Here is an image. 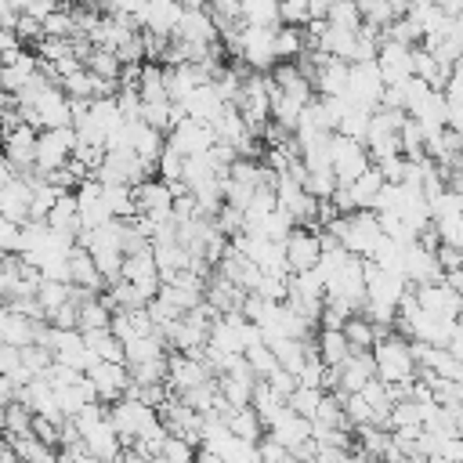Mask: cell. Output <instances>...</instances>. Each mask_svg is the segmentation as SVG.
Listing matches in <instances>:
<instances>
[{"instance_id": "cell-31", "label": "cell", "mask_w": 463, "mask_h": 463, "mask_svg": "<svg viewBox=\"0 0 463 463\" xmlns=\"http://www.w3.org/2000/svg\"><path fill=\"white\" fill-rule=\"evenodd\" d=\"M224 105H228V101L217 94V87H213V83H203V87L184 101L188 116H192V119H203V123H213V119L224 112Z\"/></svg>"}, {"instance_id": "cell-21", "label": "cell", "mask_w": 463, "mask_h": 463, "mask_svg": "<svg viewBox=\"0 0 463 463\" xmlns=\"http://www.w3.org/2000/svg\"><path fill=\"white\" fill-rule=\"evenodd\" d=\"M36 145H40V130H36V127H29V123H22L18 130H11V134H7L4 156H7V163H14V166L25 174V170H33V166H36Z\"/></svg>"}, {"instance_id": "cell-52", "label": "cell", "mask_w": 463, "mask_h": 463, "mask_svg": "<svg viewBox=\"0 0 463 463\" xmlns=\"http://www.w3.org/2000/svg\"><path fill=\"white\" fill-rule=\"evenodd\" d=\"M40 275H43V279H54V282H72L69 253H47V257L40 260Z\"/></svg>"}, {"instance_id": "cell-61", "label": "cell", "mask_w": 463, "mask_h": 463, "mask_svg": "<svg viewBox=\"0 0 463 463\" xmlns=\"http://www.w3.org/2000/svg\"><path fill=\"white\" fill-rule=\"evenodd\" d=\"M14 4H18V7H22V14H25V11H29V7L36 4V0H14Z\"/></svg>"}, {"instance_id": "cell-45", "label": "cell", "mask_w": 463, "mask_h": 463, "mask_svg": "<svg viewBox=\"0 0 463 463\" xmlns=\"http://www.w3.org/2000/svg\"><path fill=\"white\" fill-rule=\"evenodd\" d=\"M326 22H329V25H340V29H362V25H365L358 0H333Z\"/></svg>"}, {"instance_id": "cell-35", "label": "cell", "mask_w": 463, "mask_h": 463, "mask_svg": "<svg viewBox=\"0 0 463 463\" xmlns=\"http://www.w3.org/2000/svg\"><path fill=\"white\" fill-rule=\"evenodd\" d=\"M87 347L105 362H127V344L112 329H87Z\"/></svg>"}, {"instance_id": "cell-1", "label": "cell", "mask_w": 463, "mask_h": 463, "mask_svg": "<svg viewBox=\"0 0 463 463\" xmlns=\"http://www.w3.org/2000/svg\"><path fill=\"white\" fill-rule=\"evenodd\" d=\"M326 232L336 235L340 246H344L347 253H358V257H369V253L376 250V242L383 239V228H380L376 210H354V213H344V217H336Z\"/></svg>"}, {"instance_id": "cell-59", "label": "cell", "mask_w": 463, "mask_h": 463, "mask_svg": "<svg viewBox=\"0 0 463 463\" xmlns=\"http://www.w3.org/2000/svg\"><path fill=\"white\" fill-rule=\"evenodd\" d=\"M195 463H228L221 452H213V449H199V456H195Z\"/></svg>"}, {"instance_id": "cell-34", "label": "cell", "mask_w": 463, "mask_h": 463, "mask_svg": "<svg viewBox=\"0 0 463 463\" xmlns=\"http://www.w3.org/2000/svg\"><path fill=\"white\" fill-rule=\"evenodd\" d=\"M250 405L260 412L264 427H271V423L289 409V402H286L282 394H275V387H271L268 380H257V391H253V402H250Z\"/></svg>"}, {"instance_id": "cell-33", "label": "cell", "mask_w": 463, "mask_h": 463, "mask_svg": "<svg viewBox=\"0 0 463 463\" xmlns=\"http://www.w3.org/2000/svg\"><path fill=\"white\" fill-rule=\"evenodd\" d=\"M315 344H318V358L326 362V365H344L347 358H351V344H347V333L344 329H322L318 336H315Z\"/></svg>"}, {"instance_id": "cell-3", "label": "cell", "mask_w": 463, "mask_h": 463, "mask_svg": "<svg viewBox=\"0 0 463 463\" xmlns=\"http://www.w3.org/2000/svg\"><path fill=\"white\" fill-rule=\"evenodd\" d=\"M275 29L279 25H253L246 22L242 25V36H239V61L250 65V72H271L275 61H279V51H275Z\"/></svg>"}, {"instance_id": "cell-53", "label": "cell", "mask_w": 463, "mask_h": 463, "mask_svg": "<svg viewBox=\"0 0 463 463\" xmlns=\"http://www.w3.org/2000/svg\"><path fill=\"white\" fill-rule=\"evenodd\" d=\"M326 362L318 358V354H311L307 362H304V369H300V383L304 387H318V391H326Z\"/></svg>"}, {"instance_id": "cell-29", "label": "cell", "mask_w": 463, "mask_h": 463, "mask_svg": "<svg viewBox=\"0 0 463 463\" xmlns=\"http://www.w3.org/2000/svg\"><path fill=\"white\" fill-rule=\"evenodd\" d=\"M412 119H416L427 134L445 130V127H449V94H445V90H430V94L423 98V105L412 112Z\"/></svg>"}, {"instance_id": "cell-12", "label": "cell", "mask_w": 463, "mask_h": 463, "mask_svg": "<svg viewBox=\"0 0 463 463\" xmlns=\"http://www.w3.org/2000/svg\"><path fill=\"white\" fill-rule=\"evenodd\" d=\"M87 376L94 380V387H98V398L101 402H119L123 394H127V387H130V365L127 362H105V358H98L90 369H87Z\"/></svg>"}, {"instance_id": "cell-44", "label": "cell", "mask_w": 463, "mask_h": 463, "mask_svg": "<svg viewBox=\"0 0 463 463\" xmlns=\"http://www.w3.org/2000/svg\"><path fill=\"white\" fill-rule=\"evenodd\" d=\"M246 362L253 365L257 380H268L275 369H282V365H279V354L271 351V344H268V340H264V344H253V347H246Z\"/></svg>"}, {"instance_id": "cell-39", "label": "cell", "mask_w": 463, "mask_h": 463, "mask_svg": "<svg viewBox=\"0 0 463 463\" xmlns=\"http://www.w3.org/2000/svg\"><path fill=\"white\" fill-rule=\"evenodd\" d=\"M33 409L18 398V402H7L4 405V434L7 438H22V434H33Z\"/></svg>"}, {"instance_id": "cell-32", "label": "cell", "mask_w": 463, "mask_h": 463, "mask_svg": "<svg viewBox=\"0 0 463 463\" xmlns=\"http://www.w3.org/2000/svg\"><path fill=\"white\" fill-rule=\"evenodd\" d=\"M47 224L80 239L83 221H80V199H76V192H61V199H58V203H54V210L47 213Z\"/></svg>"}, {"instance_id": "cell-17", "label": "cell", "mask_w": 463, "mask_h": 463, "mask_svg": "<svg viewBox=\"0 0 463 463\" xmlns=\"http://www.w3.org/2000/svg\"><path fill=\"white\" fill-rule=\"evenodd\" d=\"M36 116H40V127L43 130H54V127H72V109H69V94L61 83H51L36 101H33Z\"/></svg>"}, {"instance_id": "cell-40", "label": "cell", "mask_w": 463, "mask_h": 463, "mask_svg": "<svg viewBox=\"0 0 463 463\" xmlns=\"http://www.w3.org/2000/svg\"><path fill=\"white\" fill-rule=\"evenodd\" d=\"M87 69L109 83H119V72H123V58L116 51H101V47H90L87 54Z\"/></svg>"}, {"instance_id": "cell-54", "label": "cell", "mask_w": 463, "mask_h": 463, "mask_svg": "<svg viewBox=\"0 0 463 463\" xmlns=\"http://www.w3.org/2000/svg\"><path fill=\"white\" fill-rule=\"evenodd\" d=\"M0 246L4 253H22V224L18 221H0Z\"/></svg>"}, {"instance_id": "cell-22", "label": "cell", "mask_w": 463, "mask_h": 463, "mask_svg": "<svg viewBox=\"0 0 463 463\" xmlns=\"http://www.w3.org/2000/svg\"><path fill=\"white\" fill-rule=\"evenodd\" d=\"M40 326L43 322H36V318H29V315H22L14 307H4V315H0V340L14 344V347H29V344L40 340Z\"/></svg>"}, {"instance_id": "cell-47", "label": "cell", "mask_w": 463, "mask_h": 463, "mask_svg": "<svg viewBox=\"0 0 463 463\" xmlns=\"http://www.w3.org/2000/svg\"><path fill=\"white\" fill-rule=\"evenodd\" d=\"M315 22L311 0H279V25H307Z\"/></svg>"}, {"instance_id": "cell-13", "label": "cell", "mask_w": 463, "mask_h": 463, "mask_svg": "<svg viewBox=\"0 0 463 463\" xmlns=\"http://www.w3.org/2000/svg\"><path fill=\"white\" fill-rule=\"evenodd\" d=\"M405 279L409 286H427V282H445V268L438 260V250H427L420 239L405 246Z\"/></svg>"}, {"instance_id": "cell-27", "label": "cell", "mask_w": 463, "mask_h": 463, "mask_svg": "<svg viewBox=\"0 0 463 463\" xmlns=\"http://www.w3.org/2000/svg\"><path fill=\"white\" fill-rule=\"evenodd\" d=\"M206 300H210L221 315H232V311H242V304H246V289L235 286L228 275L213 271L210 282H206Z\"/></svg>"}, {"instance_id": "cell-26", "label": "cell", "mask_w": 463, "mask_h": 463, "mask_svg": "<svg viewBox=\"0 0 463 463\" xmlns=\"http://www.w3.org/2000/svg\"><path fill=\"white\" fill-rule=\"evenodd\" d=\"M184 14V4L181 0H148L145 7V18H141V29L148 33H159V36H170L174 40V29Z\"/></svg>"}, {"instance_id": "cell-62", "label": "cell", "mask_w": 463, "mask_h": 463, "mask_svg": "<svg viewBox=\"0 0 463 463\" xmlns=\"http://www.w3.org/2000/svg\"><path fill=\"white\" fill-rule=\"evenodd\" d=\"M58 4H65V0H58Z\"/></svg>"}, {"instance_id": "cell-2", "label": "cell", "mask_w": 463, "mask_h": 463, "mask_svg": "<svg viewBox=\"0 0 463 463\" xmlns=\"http://www.w3.org/2000/svg\"><path fill=\"white\" fill-rule=\"evenodd\" d=\"M373 358H376V376L387 380V383H412L420 376V362L412 354V340L409 336H383L376 340L373 347Z\"/></svg>"}, {"instance_id": "cell-60", "label": "cell", "mask_w": 463, "mask_h": 463, "mask_svg": "<svg viewBox=\"0 0 463 463\" xmlns=\"http://www.w3.org/2000/svg\"><path fill=\"white\" fill-rule=\"evenodd\" d=\"M181 4H184V7H206L210 0H181Z\"/></svg>"}, {"instance_id": "cell-8", "label": "cell", "mask_w": 463, "mask_h": 463, "mask_svg": "<svg viewBox=\"0 0 463 463\" xmlns=\"http://www.w3.org/2000/svg\"><path fill=\"white\" fill-rule=\"evenodd\" d=\"M322 246H326V239H322L318 228H304V224H297V228L289 232V239H286V260H289L293 275H297V271H311V268H318Z\"/></svg>"}, {"instance_id": "cell-42", "label": "cell", "mask_w": 463, "mask_h": 463, "mask_svg": "<svg viewBox=\"0 0 463 463\" xmlns=\"http://www.w3.org/2000/svg\"><path fill=\"white\" fill-rule=\"evenodd\" d=\"M358 7H362V22L369 29H380V33L398 18V11H394L391 0H358Z\"/></svg>"}, {"instance_id": "cell-55", "label": "cell", "mask_w": 463, "mask_h": 463, "mask_svg": "<svg viewBox=\"0 0 463 463\" xmlns=\"http://www.w3.org/2000/svg\"><path fill=\"white\" fill-rule=\"evenodd\" d=\"M268 383L275 387V394H282V398L289 402V394L300 387V376H297V373H289V369H275V373L268 376Z\"/></svg>"}, {"instance_id": "cell-37", "label": "cell", "mask_w": 463, "mask_h": 463, "mask_svg": "<svg viewBox=\"0 0 463 463\" xmlns=\"http://www.w3.org/2000/svg\"><path fill=\"white\" fill-rule=\"evenodd\" d=\"M228 427H232L239 438H246V441H260V438L268 434V427H264V420H260V412H257L253 405L235 409V412L228 416Z\"/></svg>"}, {"instance_id": "cell-56", "label": "cell", "mask_w": 463, "mask_h": 463, "mask_svg": "<svg viewBox=\"0 0 463 463\" xmlns=\"http://www.w3.org/2000/svg\"><path fill=\"white\" fill-rule=\"evenodd\" d=\"M376 166L383 170V177H387V181L402 184V181H405V170H409V159H405V156H387V159H380Z\"/></svg>"}, {"instance_id": "cell-24", "label": "cell", "mask_w": 463, "mask_h": 463, "mask_svg": "<svg viewBox=\"0 0 463 463\" xmlns=\"http://www.w3.org/2000/svg\"><path fill=\"white\" fill-rule=\"evenodd\" d=\"M69 271H72V286H83V289H90V293L109 289V282H105V275H101L94 253H90L87 246H80V242H76V250L69 253Z\"/></svg>"}, {"instance_id": "cell-9", "label": "cell", "mask_w": 463, "mask_h": 463, "mask_svg": "<svg viewBox=\"0 0 463 463\" xmlns=\"http://www.w3.org/2000/svg\"><path fill=\"white\" fill-rule=\"evenodd\" d=\"M213 380V369L206 365V358H195V354H184V351H170V373H166V387L170 394H184L199 383Z\"/></svg>"}, {"instance_id": "cell-57", "label": "cell", "mask_w": 463, "mask_h": 463, "mask_svg": "<svg viewBox=\"0 0 463 463\" xmlns=\"http://www.w3.org/2000/svg\"><path fill=\"white\" fill-rule=\"evenodd\" d=\"M25 365V354H22V347H14V344H4L0 347V373H18Z\"/></svg>"}, {"instance_id": "cell-7", "label": "cell", "mask_w": 463, "mask_h": 463, "mask_svg": "<svg viewBox=\"0 0 463 463\" xmlns=\"http://www.w3.org/2000/svg\"><path fill=\"white\" fill-rule=\"evenodd\" d=\"M383 90H387V80L380 72L376 61H351V83H347V98L362 109H380L383 101Z\"/></svg>"}, {"instance_id": "cell-43", "label": "cell", "mask_w": 463, "mask_h": 463, "mask_svg": "<svg viewBox=\"0 0 463 463\" xmlns=\"http://www.w3.org/2000/svg\"><path fill=\"white\" fill-rule=\"evenodd\" d=\"M402 156L405 159H427V130L412 116L402 127Z\"/></svg>"}, {"instance_id": "cell-20", "label": "cell", "mask_w": 463, "mask_h": 463, "mask_svg": "<svg viewBox=\"0 0 463 463\" xmlns=\"http://www.w3.org/2000/svg\"><path fill=\"white\" fill-rule=\"evenodd\" d=\"M268 434H271L279 445H286L289 452H297L304 441H311V438H315V423H311L307 416H300V412L286 409V412L268 427Z\"/></svg>"}, {"instance_id": "cell-51", "label": "cell", "mask_w": 463, "mask_h": 463, "mask_svg": "<svg viewBox=\"0 0 463 463\" xmlns=\"http://www.w3.org/2000/svg\"><path fill=\"white\" fill-rule=\"evenodd\" d=\"M43 36H65V40L80 36L76 14H72V11H54V14H47V18H43Z\"/></svg>"}, {"instance_id": "cell-11", "label": "cell", "mask_w": 463, "mask_h": 463, "mask_svg": "<svg viewBox=\"0 0 463 463\" xmlns=\"http://www.w3.org/2000/svg\"><path fill=\"white\" fill-rule=\"evenodd\" d=\"M123 279L134 282L148 300L159 297V289H163V271H159V264H156L152 246H148V250H137V253H127V260H123Z\"/></svg>"}, {"instance_id": "cell-18", "label": "cell", "mask_w": 463, "mask_h": 463, "mask_svg": "<svg viewBox=\"0 0 463 463\" xmlns=\"http://www.w3.org/2000/svg\"><path fill=\"white\" fill-rule=\"evenodd\" d=\"M412 54H416V47L398 43V40H383L380 54H376V65H380L383 80L387 83H405L412 76Z\"/></svg>"}, {"instance_id": "cell-16", "label": "cell", "mask_w": 463, "mask_h": 463, "mask_svg": "<svg viewBox=\"0 0 463 463\" xmlns=\"http://www.w3.org/2000/svg\"><path fill=\"white\" fill-rule=\"evenodd\" d=\"M0 213L7 221H18V224L33 221V181L25 174L4 181V188H0Z\"/></svg>"}, {"instance_id": "cell-38", "label": "cell", "mask_w": 463, "mask_h": 463, "mask_svg": "<svg viewBox=\"0 0 463 463\" xmlns=\"http://www.w3.org/2000/svg\"><path fill=\"white\" fill-rule=\"evenodd\" d=\"M105 206H109V210H112V217H119V221L137 217L134 184H105Z\"/></svg>"}, {"instance_id": "cell-19", "label": "cell", "mask_w": 463, "mask_h": 463, "mask_svg": "<svg viewBox=\"0 0 463 463\" xmlns=\"http://www.w3.org/2000/svg\"><path fill=\"white\" fill-rule=\"evenodd\" d=\"M347 83H351V61L347 58H333L322 51V65H318V76H315V90L322 98H344L347 94Z\"/></svg>"}, {"instance_id": "cell-36", "label": "cell", "mask_w": 463, "mask_h": 463, "mask_svg": "<svg viewBox=\"0 0 463 463\" xmlns=\"http://www.w3.org/2000/svg\"><path fill=\"white\" fill-rule=\"evenodd\" d=\"M275 51H279V61H297L307 51L304 25H279L275 29Z\"/></svg>"}, {"instance_id": "cell-58", "label": "cell", "mask_w": 463, "mask_h": 463, "mask_svg": "<svg viewBox=\"0 0 463 463\" xmlns=\"http://www.w3.org/2000/svg\"><path fill=\"white\" fill-rule=\"evenodd\" d=\"M58 463H98L90 452H87V445L80 441V445H65V449H58Z\"/></svg>"}, {"instance_id": "cell-49", "label": "cell", "mask_w": 463, "mask_h": 463, "mask_svg": "<svg viewBox=\"0 0 463 463\" xmlns=\"http://www.w3.org/2000/svg\"><path fill=\"white\" fill-rule=\"evenodd\" d=\"M340 398H344V412H347V420H351V427H362V423H373V405L365 402V394L362 391H354V394H344V391H336Z\"/></svg>"}, {"instance_id": "cell-30", "label": "cell", "mask_w": 463, "mask_h": 463, "mask_svg": "<svg viewBox=\"0 0 463 463\" xmlns=\"http://www.w3.org/2000/svg\"><path fill=\"white\" fill-rule=\"evenodd\" d=\"M387 184V177H383V170L373 163L358 181H351L347 184V192H351V199H354V210H376V199H380V188Z\"/></svg>"}, {"instance_id": "cell-23", "label": "cell", "mask_w": 463, "mask_h": 463, "mask_svg": "<svg viewBox=\"0 0 463 463\" xmlns=\"http://www.w3.org/2000/svg\"><path fill=\"white\" fill-rule=\"evenodd\" d=\"M36 72H40V54L25 47V51H18L11 61H4V69H0V87H4L7 94H18Z\"/></svg>"}, {"instance_id": "cell-4", "label": "cell", "mask_w": 463, "mask_h": 463, "mask_svg": "<svg viewBox=\"0 0 463 463\" xmlns=\"http://www.w3.org/2000/svg\"><path fill=\"white\" fill-rule=\"evenodd\" d=\"M80 145L76 127H54V130H40V145H36V174H54L61 170L72 152Z\"/></svg>"}, {"instance_id": "cell-46", "label": "cell", "mask_w": 463, "mask_h": 463, "mask_svg": "<svg viewBox=\"0 0 463 463\" xmlns=\"http://www.w3.org/2000/svg\"><path fill=\"white\" fill-rule=\"evenodd\" d=\"M184 159H188V156H181V152L166 141V148H163V156H159V166H156V170H159V177H163L166 184L184 181Z\"/></svg>"}, {"instance_id": "cell-5", "label": "cell", "mask_w": 463, "mask_h": 463, "mask_svg": "<svg viewBox=\"0 0 463 463\" xmlns=\"http://www.w3.org/2000/svg\"><path fill=\"white\" fill-rule=\"evenodd\" d=\"M329 159H333V170H336V181H340V184L358 181V177H362V174L373 166V156H369L365 141L347 137V134H333Z\"/></svg>"}, {"instance_id": "cell-6", "label": "cell", "mask_w": 463, "mask_h": 463, "mask_svg": "<svg viewBox=\"0 0 463 463\" xmlns=\"http://www.w3.org/2000/svg\"><path fill=\"white\" fill-rule=\"evenodd\" d=\"M148 163L134 152V148H112V152H105V163L94 170V177L101 181V184H141V181H148Z\"/></svg>"}, {"instance_id": "cell-14", "label": "cell", "mask_w": 463, "mask_h": 463, "mask_svg": "<svg viewBox=\"0 0 463 463\" xmlns=\"http://www.w3.org/2000/svg\"><path fill=\"white\" fill-rule=\"evenodd\" d=\"M170 145L181 156H203V152H210L217 145V130H213V123H203V119H192L188 116L184 123H177L170 130Z\"/></svg>"}, {"instance_id": "cell-15", "label": "cell", "mask_w": 463, "mask_h": 463, "mask_svg": "<svg viewBox=\"0 0 463 463\" xmlns=\"http://www.w3.org/2000/svg\"><path fill=\"white\" fill-rule=\"evenodd\" d=\"M174 40H184V43H217L221 40V25L213 18V11L206 7H184L177 29H174Z\"/></svg>"}, {"instance_id": "cell-10", "label": "cell", "mask_w": 463, "mask_h": 463, "mask_svg": "<svg viewBox=\"0 0 463 463\" xmlns=\"http://www.w3.org/2000/svg\"><path fill=\"white\" fill-rule=\"evenodd\" d=\"M416 300L423 311L438 315V318H463V293L452 282H427V286H412Z\"/></svg>"}, {"instance_id": "cell-25", "label": "cell", "mask_w": 463, "mask_h": 463, "mask_svg": "<svg viewBox=\"0 0 463 463\" xmlns=\"http://www.w3.org/2000/svg\"><path fill=\"white\" fill-rule=\"evenodd\" d=\"M336 369H340V391L344 394H354L369 380H376V358H373V351H351V358L344 365H336Z\"/></svg>"}, {"instance_id": "cell-28", "label": "cell", "mask_w": 463, "mask_h": 463, "mask_svg": "<svg viewBox=\"0 0 463 463\" xmlns=\"http://www.w3.org/2000/svg\"><path fill=\"white\" fill-rule=\"evenodd\" d=\"M412 76H420V80L430 83L434 90H445V87H449V76H452V65H445L434 51L416 47V54H412Z\"/></svg>"}, {"instance_id": "cell-50", "label": "cell", "mask_w": 463, "mask_h": 463, "mask_svg": "<svg viewBox=\"0 0 463 463\" xmlns=\"http://www.w3.org/2000/svg\"><path fill=\"white\" fill-rule=\"evenodd\" d=\"M416 423H423V409H420V402H416V398H402V402H394V409H391V430H398V427H416Z\"/></svg>"}, {"instance_id": "cell-41", "label": "cell", "mask_w": 463, "mask_h": 463, "mask_svg": "<svg viewBox=\"0 0 463 463\" xmlns=\"http://www.w3.org/2000/svg\"><path fill=\"white\" fill-rule=\"evenodd\" d=\"M36 300L43 304V311H47V318H51L58 307H65V304L72 300V282H54V279H43V282H40V289H36Z\"/></svg>"}, {"instance_id": "cell-48", "label": "cell", "mask_w": 463, "mask_h": 463, "mask_svg": "<svg viewBox=\"0 0 463 463\" xmlns=\"http://www.w3.org/2000/svg\"><path fill=\"white\" fill-rule=\"evenodd\" d=\"M322 394H326V391H318V387H304V383H300V387L289 394V409H293V412H300V416H307V420H315Z\"/></svg>"}]
</instances>
